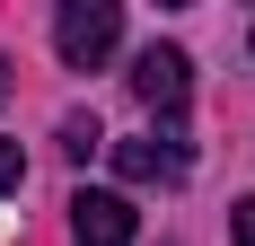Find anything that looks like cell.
Returning <instances> with one entry per match:
<instances>
[{"label":"cell","mask_w":255,"mask_h":246,"mask_svg":"<svg viewBox=\"0 0 255 246\" xmlns=\"http://www.w3.org/2000/svg\"><path fill=\"white\" fill-rule=\"evenodd\" d=\"M0 97H9V62H0Z\"/></svg>","instance_id":"cell-8"},{"label":"cell","mask_w":255,"mask_h":246,"mask_svg":"<svg viewBox=\"0 0 255 246\" xmlns=\"http://www.w3.org/2000/svg\"><path fill=\"white\" fill-rule=\"evenodd\" d=\"M71 229H79V246H132V202L124 194H79L71 202Z\"/></svg>","instance_id":"cell-4"},{"label":"cell","mask_w":255,"mask_h":246,"mask_svg":"<svg viewBox=\"0 0 255 246\" xmlns=\"http://www.w3.org/2000/svg\"><path fill=\"white\" fill-rule=\"evenodd\" d=\"M185 167H194V158H185V141H176V132H150V141H115V176H124V185H176Z\"/></svg>","instance_id":"cell-3"},{"label":"cell","mask_w":255,"mask_h":246,"mask_svg":"<svg viewBox=\"0 0 255 246\" xmlns=\"http://www.w3.org/2000/svg\"><path fill=\"white\" fill-rule=\"evenodd\" d=\"M229 238H238V246H255V202H238V211H229Z\"/></svg>","instance_id":"cell-7"},{"label":"cell","mask_w":255,"mask_h":246,"mask_svg":"<svg viewBox=\"0 0 255 246\" xmlns=\"http://www.w3.org/2000/svg\"><path fill=\"white\" fill-rule=\"evenodd\" d=\"M115 35H124V9L115 0H62V18H53V53L71 71H97L115 53Z\"/></svg>","instance_id":"cell-1"},{"label":"cell","mask_w":255,"mask_h":246,"mask_svg":"<svg viewBox=\"0 0 255 246\" xmlns=\"http://www.w3.org/2000/svg\"><path fill=\"white\" fill-rule=\"evenodd\" d=\"M185 71H194V62H185L176 44H150L141 62H132V97L158 115V132H176V123H185Z\"/></svg>","instance_id":"cell-2"},{"label":"cell","mask_w":255,"mask_h":246,"mask_svg":"<svg viewBox=\"0 0 255 246\" xmlns=\"http://www.w3.org/2000/svg\"><path fill=\"white\" fill-rule=\"evenodd\" d=\"M97 141H106V132H97V115H71V123H62V149H71V158H88Z\"/></svg>","instance_id":"cell-5"},{"label":"cell","mask_w":255,"mask_h":246,"mask_svg":"<svg viewBox=\"0 0 255 246\" xmlns=\"http://www.w3.org/2000/svg\"><path fill=\"white\" fill-rule=\"evenodd\" d=\"M26 185V158H18V141H0V194H18Z\"/></svg>","instance_id":"cell-6"}]
</instances>
